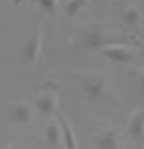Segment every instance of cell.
Segmentation results:
<instances>
[{"mask_svg":"<svg viewBox=\"0 0 144 149\" xmlns=\"http://www.w3.org/2000/svg\"><path fill=\"white\" fill-rule=\"evenodd\" d=\"M59 123H61V130H63V146H65V149H78V140H76V132H74L72 123L65 115H61Z\"/></svg>","mask_w":144,"mask_h":149,"instance_id":"obj_9","label":"cell"},{"mask_svg":"<svg viewBox=\"0 0 144 149\" xmlns=\"http://www.w3.org/2000/svg\"><path fill=\"white\" fill-rule=\"evenodd\" d=\"M11 4H13V6H23V4L27 2V0H10Z\"/></svg>","mask_w":144,"mask_h":149,"instance_id":"obj_15","label":"cell"},{"mask_svg":"<svg viewBox=\"0 0 144 149\" xmlns=\"http://www.w3.org/2000/svg\"><path fill=\"white\" fill-rule=\"evenodd\" d=\"M34 108L40 113H44V115H53V113H57L59 100H57V96L53 93H42L36 98V102H34Z\"/></svg>","mask_w":144,"mask_h":149,"instance_id":"obj_8","label":"cell"},{"mask_svg":"<svg viewBox=\"0 0 144 149\" xmlns=\"http://www.w3.org/2000/svg\"><path fill=\"white\" fill-rule=\"evenodd\" d=\"M10 115H11V121L17 125H30L34 117V109L27 102H15L10 108Z\"/></svg>","mask_w":144,"mask_h":149,"instance_id":"obj_6","label":"cell"},{"mask_svg":"<svg viewBox=\"0 0 144 149\" xmlns=\"http://www.w3.org/2000/svg\"><path fill=\"white\" fill-rule=\"evenodd\" d=\"M129 149H131V147H129Z\"/></svg>","mask_w":144,"mask_h":149,"instance_id":"obj_19","label":"cell"},{"mask_svg":"<svg viewBox=\"0 0 144 149\" xmlns=\"http://www.w3.org/2000/svg\"><path fill=\"white\" fill-rule=\"evenodd\" d=\"M125 130H127L131 140H135V142H140L142 140V136H144V109L142 108H137L129 115Z\"/></svg>","mask_w":144,"mask_h":149,"instance_id":"obj_5","label":"cell"},{"mask_svg":"<svg viewBox=\"0 0 144 149\" xmlns=\"http://www.w3.org/2000/svg\"><path fill=\"white\" fill-rule=\"evenodd\" d=\"M93 146L97 149H118V134L112 128H99L93 134Z\"/></svg>","mask_w":144,"mask_h":149,"instance_id":"obj_7","label":"cell"},{"mask_svg":"<svg viewBox=\"0 0 144 149\" xmlns=\"http://www.w3.org/2000/svg\"><path fill=\"white\" fill-rule=\"evenodd\" d=\"M4 149H19V147L15 146V143H11V146H6V147H4Z\"/></svg>","mask_w":144,"mask_h":149,"instance_id":"obj_16","label":"cell"},{"mask_svg":"<svg viewBox=\"0 0 144 149\" xmlns=\"http://www.w3.org/2000/svg\"><path fill=\"white\" fill-rule=\"evenodd\" d=\"M100 53H103L108 61L116 62V64H129V62H133L135 57H137L135 47H131V45H127V44H122V42L100 47Z\"/></svg>","mask_w":144,"mask_h":149,"instance_id":"obj_4","label":"cell"},{"mask_svg":"<svg viewBox=\"0 0 144 149\" xmlns=\"http://www.w3.org/2000/svg\"><path fill=\"white\" fill-rule=\"evenodd\" d=\"M81 89L89 100H103L108 95V81L100 74H87L81 77Z\"/></svg>","mask_w":144,"mask_h":149,"instance_id":"obj_3","label":"cell"},{"mask_svg":"<svg viewBox=\"0 0 144 149\" xmlns=\"http://www.w3.org/2000/svg\"><path fill=\"white\" fill-rule=\"evenodd\" d=\"M87 6H89V0H67L63 10H65V15L68 19H76Z\"/></svg>","mask_w":144,"mask_h":149,"instance_id":"obj_12","label":"cell"},{"mask_svg":"<svg viewBox=\"0 0 144 149\" xmlns=\"http://www.w3.org/2000/svg\"><path fill=\"white\" fill-rule=\"evenodd\" d=\"M122 19H123V23H125L127 26H138L142 23V11H140V8H138L137 4L127 6L125 10H123Z\"/></svg>","mask_w":144,"mask_h":149,"instance_id":"obj_11","label":"cell"},{"mask_svg":"<svg viewBox=\"0 0 144 149\" xmlns=\"http://www.w3.org/2000/svg\"><path fill=\"white\" fill-rule=\"evenodd\" d=\"M44 45V26L38 29L34 34H30L29 38L23 40V44L19 45V57H21L25 66H36L38 58H40V51Z\"/></svg>","mask_w":144,"mask_h":149,"instance_id":"obj_2","label":"cell"},{"mask_svg":"<svg viewBox=\"0 0 144 149\" xmlns=\"http://www.w3.org/2000/svg\"><path fill=\"white\" fill-rule=\"evenodd\" d=\"M140 55H142V61H144V44L140 45Z\"/></svg>","mask_w":144,"mask_h":149,"instance_id":"obj_17","label":"cell"},{"mask_svg":"<svg viewBox=\"0 0 144 149\" xmlns=\"http://www.w3.org/2000/svg\"><path fill=\"white\" fill-rule=\"evenodd\" d=\"M78 42L84 49H100L104 45L110 44H119L122 38L110 34L106 29H103L100 25L95 23H87V25L80 26V32H78Z\"/></svg>","mask_w":144,"mask_h":149,"instance_id":"obj_1","label":"cell"},{"mask_svg":"<svg viewBox=\"0 0 144 149\" xmlns=\"http://www.w3.org/2000/svg\"><path fill=\"white\" fill-rule=\"evenodd\" d=\"M34 4L38 8H42L44 11H48V13H53L59 8V0H34Z\"/></svg>","mask_w":144,"mask_h":149,"instance_id":"obj_13","label":"cell"},{"mask_svg":"<svg viewBox=\"0 0 144 149\" xmlns=\"http://www.w3.org/2000/svg\"><path fill=\"white\" fill-rule=\"evenodd\" d=\"M138 87H140V91L144 93V74H140V77H138Z\"/></svg>","mask_w":144,"mask_h":149,"instance_id":"obj_14","label":"cell"},{"mask_svg":"<svg viewBox=\"0 0 144 149\" xmlns=\"http://www.w3.org/2000/svg\"><path fill=\"white\" fill-rule=\"evenodd\" d=\"M46 142L51 147H57L63 143V130H61V123L57 119H51L46 125Z\"/></svg>","mask_w":144,"mask_h":149,"instance_id":"obj_10","label":"cell"},{"mask_svg":"<svg viewBox=\"0 0 144 149\" xmlns=\"http://www.w3.org/2000/svg\"><path fill=\"white\" fill-rule=\"evenodd\" d=\"M133 2H137V4H140V2H144V0H133Z\"/></svg>","mask_w":144,"mask_h":149,"instance_id":"obj_18","label":"cell"}]
</instances>
